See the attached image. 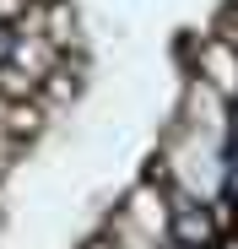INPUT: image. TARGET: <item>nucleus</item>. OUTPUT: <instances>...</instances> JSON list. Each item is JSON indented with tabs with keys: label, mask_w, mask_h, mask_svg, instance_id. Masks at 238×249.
Wrapping results in <instances>:
<instances>
[{
	"label": "nucleus",
	"mask_w": 238,
	"mask_h": 249,
	"mask_svg": "<svg viewBox=\"0 0 238 249\" xmlns=\"http://www.w3.org/2000/svg\"><path fill=\"white\" fill-rule=\"evenodd\" d=\"M146 174H157L163 184H173V190H184V195H195V200L211 206V200L222 195V141L173 124L168 141H163V152L152 157Z\"/></svg>",
	"instance_id": "nucleus-1"
},
{
	"label": "nucleus",
	"mask_w": 238,
	"mask_h": 249,
	"mask_svg": "<svg viewBox=\"0 0 238 249\" xmlns=\"http://www.w3.org/2000/svg\"><path fill=\"white\" fill-rule=\"evenodd\" d=\"M184 60H189V76H195V81H206L217 98L238 103V49H233V38H222V33L189 38V44H184Z\"/></svg>",
	"instance_id": "nucleus-2"
},
{
	"label": "nucleus",
	"mask_w": 238,
	"mask_h": 249,
	"mask_svg": "<svg viewBox=\"0 0 238 249\" xmlns=\"http://www.w3.org/2000/svg\"><path fill=\"white\" fill-rule=\"evenodd\" d=\"M168 244H179V249H222L227 238H222L206 200H195V195L168 184Z\"/></svg>",
	"instance_id": "nucleus-3"
},
{
	"label": "nucleus",
	"mask_w": 238,
	"mask_h": 249,
	"mask_svg": "<svg viewBox=\"0 0 238 249\" xmlns=\"http://www.w3.org/2000/svg\"><path fill=\"white\" fill-rule=\"evenodd\" d=\"M114 212L125 217L130 228H141L146 238L168 244V184L157 179V174H141V179L125 190V200H119Z\"/></svg>",
	"instance_id": "nucleus-4"
},
{
	"label": "nucleus",
	"mask_w": 238,
	"mask_h": 249,
	"mask_svg": "<svg viewBox=\"0 0 238 249\" xmlns=\"http://www.w3.org/2000/svg\"><path fill=\"white\" fill-rule=\"evenodd\" d=\"M227 98H217L206 81H184V98H179V119L173 124H184V130H195V136H211V141H222L227 136Z\"/></svg>",
	"instance_id": "nucleus-5"
},
{
	"label": "nucleus",
	"mask_w": 238,
	"mask_h": 249,
	"mask_svg": "<svg viewBox=\"0 0 238 249\" xmlns=\"http://www.w3.org/2000/svg\"><path fill=\"white\" fill-rule=\"evenodd\" d=\"M103 238H108V249H163L157 238H146L141 228H130V222L119 217V212H114V217L103 222Z\"/></svg>",
	"instance_id": "nucleus-6"
},
{
	"label": "nucleus",
	"mask_w": 238,
	"mask_h": 249,
	"mask_svg": "<svg viewBox=\"0 0 238 249\" xmlns=\"http://www.w3.org/2000/svg\"><path fill=\"white\" fill-rule=\"evenodd\" d=\"M211 33H222V38H233V49H238V0H233V6H227V11L217 17V27H211Z\"/></svg>",
	"instance_id": "nucleus-7"
},
{
	"label": "nucleus",
	"mask_w": 238,
	"mask_h": 249,
	"mask_svg": "<svg viewBox=\"0 0 238 249\" xmlns=\"http://www.w3.org/2000/svg\"><path fill=\"white\" fill-rule=\"evenodd\" d=\"M33 6H38V0H0V22H22Z\"/></svg>",
	"instance_id": "nucleus-8"
},
{
	"label": "nucleus",
	"mask_w": 238,
	"mask_h": 249,
	"mask_svg": "<svg viewBox=\"0 0 238 249\" xmlns=\"http://www.w3.org/2000/svg\"><path fill=\"white\" fill-rule=\"evenodd\" d=\"M82 249H108V238H103V233H98V238H87V244H82Z\"/></svg>",
	"instance_id": "nucleus-9"
},
{
	"label": "nucleus",
	"mask_w": 238,
	"mask_h": 249,
	"mask_svg": "<svg viewBox=\"0 0 238 249\" xmlns=\"http://www.w3.org/2000/svg\"><path fill=\"white\" fill-rule=\"evenodd\" d=\"M163 249H179V244H163Z\"/></svg>",
	"instance_id": "nucleus-10"
}]
</instances>
